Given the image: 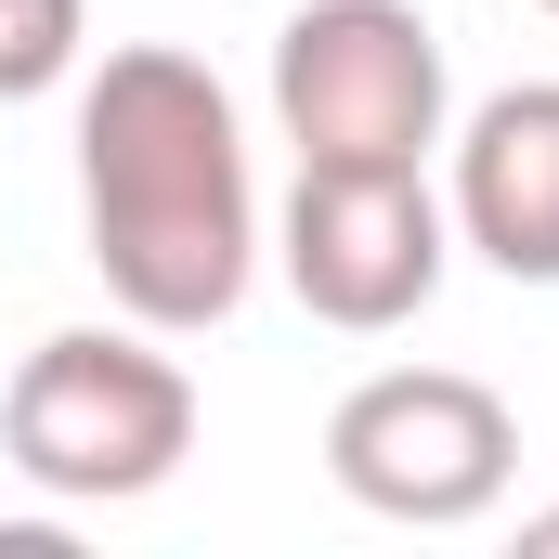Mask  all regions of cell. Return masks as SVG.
Returning <instances> with one entry per match:
<instances>
[{"label":"cell","instance_id":"cell-4","mask_svg":"<svg viewBox=\"0 0 559 559\" xmlns=\"http://www.w3.org/2000/svg\"><path fill=\"white\" fill-rule=\"evenodd\" d=\"M325 481L365 508V521H404V534H468L508 508L521 481V417L508 391L455 378V365H378L365 391H338L325 417Z\"/></svg>","mask_w":559,"mask_h":559},{"label":"cell","instance_id":"cell-7","mask_svg":"<svg viewBox=\"0 0 559 559\" xmlns=\"http://www.w3.org/2000/svg\"><path fill=\"white\" fill-rule=\"evenodd\" d=\"M92 66V0H0V105H39Z\"/></svg>","mask_w":559,"mask_h":559},{"label":"cell","instance_id":"cell-9","mask_svg":"<svg viewBox=\"0 0 559 559\" xmlns=\"http://www.w3.org/2000/svg\"><path fill=\"white\" fill-rule=\"evenodd\" d=\"M534 13H559V0H534Z\"/></svg>","mask_w":559,"mask_h":559},{"label":"cell","instance_id":"cell-1","mask_svg":"<svg viewBox=\"0 0 559 559\" xmlns=\"http://www.w3.org/2000/svg\"><path fill=\"white\" fill-rule=\"evenodd\" d=\"M79 235H92L105 299L156 338H209L261 286L248 131H235V92L195 52L118 39L79 79Z\"/></svg>","mask_w":559,"mask_h":559},{"label":"cell","instance_id":"cell-2","mask_svg":"<svg viewBox=\"0 0 559 559\" xmlns=\"http://www.w3.org/2000/svg\"><path fill=\"white\" fill-rule=\"evenodd\" d=\"M0 455L52 508H143L195 455V378L156 325H52L0 391Z\"/></svg>","mask_w":559,"mask_h":559},{"label":"cell","instance_id":"cell-8","mask_svg":"<svg viewBox=\"0 0 559 559\" xmlns=\"http://www.w3.org/2000/svg\"><path fill=\"white\" fill-rule=\"evenodd\" d=\"M521 547H534V559H559V508H534V521H521Z\"/></svg>","mask_w":559,"mask_h":559},{"label":"cell","instance_id":"cell-3","mask_svg":"<svg viewBox=\"0 0 559 559\" xmlns=\"http://www.w3.org/2000/svg\"><path fill=\"white\" fill-rule=\"evenodd\" d=\"M274 131L299 169H429L455 79L417 0H299L274 26Z\"/></svg>","mask_w":559,"mask_h":559},{"label":"cell","instance_id":"cell-5","mask_svg":"<svg viewBox=\"0 0 559 559\" xmlns=\"http://www.w3.org/2000/svg\"><path fill=\"white\" fill-rule=\"evenodd\" d=\"M274 261L299 286L312 325L338 338H391L417 325L442 274H455V222L429 195V169H299L286 182V222H274Z\"/></svg>","mask_w":559,"mask_h":559},{"label":"cell","instance_id":"cell-6","mask_svg":"<svg viewBox=\"0 0 559 559\" xmlns=\"http://www.w3.org/2000/svg\"><path fill=\"white\" fill-rule=\"evenodd\" d=\"M455 182L442 222L468 261H495L508 286H559V79H508L455 118Z\"/></svg>","mask_w":559,"mask_h":559}]
</instances>
